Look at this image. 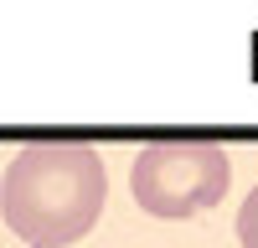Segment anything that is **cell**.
<instances>
[{
  "label": "cell",
  "instance_id": "obj_1",
  "mask_svg": "<svg viewBox=\"0 0 258 248\" xmlns=\"http://www.w3.org/2000/svg\"><path fill=\"white\" fill-rule=\"evenodd\" d=\"M109 176L103 155L83 140H41L16 150L0 181V212L6 227L31 248L78 243L103 212Z\"/></svg>",
  "mask_w": 258,
  "mask_h": 248
},
{
  "label": "cell",
  "instance_id": "obj_2",
  "mask_svg": "<svg viewBox=\"0 0 258 248\" xmlns=\"http://www.w3.org/2000/svg\"><path fill=\"white\" fill-rule=\"evenodd\" d=\"M232 160L212 140H160L129 165V192L150 217H191L227 197Z\"/></svg>",
  "mask_w": 258,
  "mask_h": 248
},
{
  "label": "cell",
  "instance_id": "obj_3",
  "mask_svg": "<svg viewBox=\"0 0 258 248\" xmlns=\"http://www.w3.org/2000/svg\"><path fill=\"white\" fill-rule=\"evenodd\" d=\"M238 243H243V248H258V186L248 192L243 212H238Z\"/></svg>",
  "mask_w": 258,
  "mask_h": 248
}]
</instances>
